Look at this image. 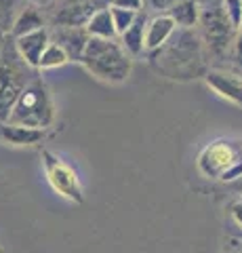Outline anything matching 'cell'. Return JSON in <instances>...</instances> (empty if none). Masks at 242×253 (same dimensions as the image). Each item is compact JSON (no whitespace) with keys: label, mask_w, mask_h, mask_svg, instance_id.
<instances>
[{"label":"cell","mask_w":242,"mask_h":253,"mask_svg":"<svg viewBox=\"0 0 242 253\" xmlns=\"http://www.w3.org/2000/svg\"><path fill=\"white\" fill-rule=\"evenodd\" d=\"M156 53H158L156 57L158 70L173 81H192V78H200L208 72L202 61L200 38L192 34L190 30H183L181 34L173 36Z\"/></svg>","instance_id":"obj_1"},{"label":"cell","mask_w":242,"mask_h":253,"mask_svg":"<svg viewBox=\"0 0 242 253\" xmlns=\"http://www.w3.org/2000/svg\"><path fill=\"white\" fill-rule=\"evenodd\" d=\"M80 63L89 74L112 84L129 81L133 70V57L124 51L120 41H105V38H89Z\"/></svg>","instance_id":"obj_2"},{"label":"cell","mask_w":242,"mask_h":253,"mask_svg":"<svg viewBox=\"0 0 242 253\" xmlns=\"http://www.w3.org/2000/svg\"><path fill=\"white\" fill-rule=\"evenodd\" d=\"M6 123L34 126V129H44V131L55 123L53 95L42 78H32V81L23 86V91L19 95V99L15 101Z\"/></svg>","instance_id":"obj_3"},{"label":"cell","mask_w":242,"mask_h":253,"mask_svg":"<svg viewBox=\"0 0 242 253\" xmlns=\"http://www.w3.org/2000/svg\"><path fill=\"white\" fill-rule=\"evenodd\" d=\"M40 158H42V169H44L46 181H49V186L53 188V192L69 203L82 205L84 190H82L80 177H78L76 169L69 167L64 158H59L57 154L49 152V150H42Z\"/></svg>","instance_id":"obj_4"},{"label":"cell","mask_w":242,"mask_h":253,"mask_svg":"<svg viewBox=\"0 0 242 253\" xmlns=\"http://www.w3.org/2000/svg\"><path fill=\"white\" fill-rule=\"evenodd\" d=\"M200 32H202V41L207 42L208 51L213 55H223L232 46L234 38H236V28L232 26V21L225 17L223 9H207L200 15Z\"/></svg>","instance_id":"obj_5"},{"label":"cell","mask_w":242,"mask_h":253,"mask_svg":"<svg viewBox=\"0 0 242 253\" xmlns=\"http://www.w3.org/2000/svg\"><path fill=\"white\" fill-rule=\"evenodd\" d=\"M238 161H242V156L238 152V148L234 146V141H213L202 148V152L198 154L196 167L198 173L207 179H221V175L230 167H234Z\"/></svg>","instance_id":"obj_6"},{"label":"cell","mask_w":242,"mask_h":253,"mask_svg":"<svg viewBox=\"0 0 242 253\" xmlns=\"http://www.w3.org/2000/svg\"><path fill=\"white\" fill-rule=\"evenodd\" d=\"M26 84V76H23L17 63L11 59L0 61V123L9 121L11 110Z\"/></svg>","instance_id":"obj_7"},{"label":"cell","mask_w":242,"mask_h":253,"mask_svg":"<svg viewBox=\"0 0 242 253\" xmlns=\"http://www.w3.org/2000/svg\"><path fill=\"white\" fill-rule=\"evenodd\" d=\"M49 44H51V32L46 28H42V30L32 32V34L15 38V53L19 55V59L26 63L28 68L38 70L40 57Z\"/></svg>","instance_id":"obj_8"},{"label":"cell","mask_w":242,"mask_h":253,"mask_svg":"<svg viewBox=\"0 0 242 253\" xmlns=\"http://www.w3.org/2000/svg\"><path fill=\"white\" fill-rule=\"evenodd\" d=\"M205 83L208 84V89L215 91L219 97L242 108V76H236L232 72H223V70H208L205 74Z\"/></svg>","instance_id":"obj_9"},{"label":"cell","mask_w":242,"mask_h":253,"mask_svg":"<svg viewBox=\"0 0 242 253\" xmlns=\"http://www.w3.org/2000/svg\"><path fill=\"white\" fill-rule=\"evenodd\" d=\"M177 32V23L169 13L156 15L147 19L145 26V51H158L162 49Z\"/></svg>","instance_id":"obj_10"},{"label":"cell","mask_w":242,"mask_h":253,"mask_svg":"<svg viewBox=\"0 0 242 253\" xmlns=\"http://www.w3.org/2000/svg\"><path fill=\"white\" fill-rule=\"evenodd\" d=\"M89 38L91 36L87 34L84 28H57L51 34V41L57 42L61 49L68 53L69 61H78V63H80L82 55H84Z\"/></svg>","instance_id":"obj_11"},{"label":"cell","mask_w":242,"mask_h":253,"mask_svg":"<svg viewBox=\"0 0 242 253\" xmlns=\"http://www.w3.org/2000/svg\"><path fill=\"white\" fill-rule=\"evenodd\" d=\"M95 9L93 0H69V2L55 13L57 28H84L87 21L93 17Z\"/></svg>","instance_id":"obj_12"},{"label":"cell","mask_w":242,"mask_h":253,"mask_svg":"<svg viewBox=\"0 0 242 253\" xmlns=\"http://www.w3.org/2000/svg\"><path fill=\"white\" fill-rule=\"evenodd\" d=\"M46 137L44 129H34V126H23V125H11V123H0V139L9 146H38Z\"/></svg>","instance_id":"obj_13"},{"label":"cell","mask_w":242,"mask_h":253,"mask_svg":"<svg viewBox=\"0 0 242 253\" xmlns=\"http://www.w3.org/2000/svg\"><path fill=\"white\" fill-rule=\"evenodd\" d=\"M145 26H147L145 13H139L137 19L133 21V26L120 36V44L131 57H137V55L145 51Z\"/></svg>","instance_id":"obj_14"},{"label":"cell","mask_w":242,"mask_h":253,"mask_svg":"<svg viewBox=\"0 0 242 253\" xmlns=\"http://www.w3.org/2000/svg\"><path fill=\"white\" fill-rule=\"evenodd\" d=\"M169 15L175 19L177 28H183V30H192L200 23V4L196 0H175L169 9Z\"/></svg>","instance_id":"obj_15"},{"label":"cell","mask_w":242,"mask_h":253,"mask_svg":"<svg viewBox=\"0 0 242 253\" xmlns=\"http://www.w3.org/2000/svg\"><path fill=\"white\" fill-rule=\"evenodd\" d=\"M84 30H87V34L91 38H105V41H116L118 38L114 21H112L110 6H101L99 11L93 13V17L87 21Z\"/></svg>","instance_id":"obj_16"},{"label":"cell","mask_w":242,"mask_h":253,"mask_svg":"<svg viewBox=\"0 0 242 253\" xmlns=\"http://www.w3.org/2000/svg\"><path fill=\"white\" fill-rule=\"evenodd\" d=\"M42 28H44L42 13L38 11L36 6H26V9H21L19 15L15 17L13 26H11V34H13V38H19V36L32 34V32L42 30Z\"/></svg>","instance_id":"obj_17"},{"label":"cell","mask_w":242,"mask_h":253,"mask_svg":"<svg viewBox=\"0 0 242 253\" xmlns=\"http://www.w3.org/2000/svg\"><path fill=\"white\" fill-rule=\"evenodd\" d=\"M69 63V57L68 53L61 49V46L57 42H53L46 46V51L42 53L40 57V63H38V70H55V68H64Z\"/></svg>","instance_id":"obj_18"},{"label":"cell","mask_w":242,"mask_h":253,"mask_svg":"<svg viewBox=\"0 0 242 253\" xmlns=\"http://www.w3.org/2000/svg\"><path fill=\"white\" fill-rule=\"evenodd\" d=\"M107 6H110V13H112V21H114L116 34H118V38H120L124 32L133 26V21L137 19L139 13L129 11V9H120V6H114V4H107Z\"/></svg>","instance_id":"obj_19"},{"label":"cell","mask_w":242,"mask_h":253,"mask_svg":"<svg viewBox=\"0 0 242 253\" xmlns=\"http://www.w3.org/2000/svg\"><path fill=\"white\" fill-rule=\"evenodd\" d=\"M221 9L225 13V17L232 21V26L238 30L240 21H242V0H223Z\"/></svg>","instance_id":"obj_20"},{"label":"cell","mask_w":242,"mask_h":253,"mask_svg":"<svg viewBox=\"0 0 242 253\" xmlns=\"http://www.w3.org/2000/svg\"><path fill=\"white\" fill-rule=\"evenodd\" d=\"M240 177H242V161H238L234 167H230L225 171L219 181H223V184H234V181H238Z\"/></svg>","instance_id":"obj_21"},{"label":"cell","mask_w":242,"mask_h":253,"mask_svg":"<svg viewBox=\"0 0 242 253\" xmlns=\"http://www.w3.org/2000/svg\"><path fill=\"white\" fill-rule=\"evenodd\" d=\"M110 4H114V6H120V9L135 11V13H141L143 0H110Z\"/></svg>","instance_id":"obj_22"},{"label":"cell","mask_w":242,"mask_h":253,"mask_svg":"<svg viewBox=\"0 0 242 253\" xmlns=\"http://www.w3.org/2000/svg\"><path fill=\"white\" fill-rule=\"evenodd\" d=\"M232 57L242 68V32H238L236 38H234V42H232Z\"/></svg>","instance_id":"obj_23"},{"label":"cell","mask_w":242,"mask_h":253,"mask_svg":"<svg viewBox=\"0 0 242 253\" xmlns=\"http://www.w3.org/2000/svg\"><path fill=\"white\" fill-rule=\"evenodd\" d=\"M230 215H232V219L242 228V199L230 205Z\"/></svg>","instance_id":"obj_24"},{"label":"cell","mask_w":242,"mask_h":253,"mask_svg":"<svg viewBox=\"0 0 242 253\" xmlns=\"http://www.w3.org/2000/svg\"><path fill=\"white\" fill-rule=\"evenodd\" d=\"M147 2L158 9V6H167V4H169V0H147Z\"/></svg>","instance_id":"obj_25"},{"label":"cell","mask_w":242,"mask_h":253,"mask_svg":"<svg viewBox=\"0 0 242 253\" xmlns=\"http://www.w3.org/2000/svg\"><path fill=\"white\" fill-rule=\"evenodd\" d=\"M234 190H238V192H242V177L238 179V181H234V184H230Z\"/></svg>","instance_id":"obj_26"},{"label":"cell","mask_w":242,"mask_h":253,"mask_svg":"<svg viewBox=\"0 0 242 253\" xmlns=\"http://www.w3.org/2000/svg\"><path fill=\"white\" fill-rule=\"evenodd\" d=\"M34 2H38V4H44V2H53V0H34Z\"/></svg>","instance_id":"obj_27"},{"label":"cell","mask_w":242,"mask_h":253,"mask_svg":"<svg viewBox=\"0 0 242 253\" xmlns=\"http://www.w3.org/2000/svg\"><path fill=\"white\" fill-rule=\"evenodd\" d=\"M238 32H242V21H240V26H238Z\"/></svg>","instance_id":"obj_28"},{"label":"cell","mask_w":242,"mask_h":253,"mask_svg":"<svg viewBox=\"0 0 242 253\" xmlns=\"http://www.w3.org/2000/svg\"><path fill=\"white\" fill-rule=\"evenodd\" d=\"M0 51H2V38H0Z\"/></svg>","instance_id":"obj_29"},{"label":"cell","mask_w":242,"mask_h":253,"mask_svg":"<svg viewBox=\"0 0 242 253\" xmlns=\"http://www.w3.org/2000/svg\"><path fill=\"white\" fill-rule=\"evenodd\" d=\"M0 253H6V251H4V249H0Z\"/></svg>","instance_id":"obj_30"},{"label":"cell","mask_w":242,"mask_h":253,"mask_svg":"<svg viewBox=\"0 0 242 253\" xmlns=\"http://www.w3.org/2000/svg\"><path fill=\"white\" fill-rule=\"evenodd\" d=\"M230 253H234V251H230Z\"/></svg>","instance_id":"obj_31"}]
</instances>
